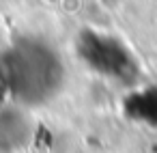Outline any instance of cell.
Segmentation results:
<instances>
[{"label":"cell","instance_id":"obj_1","mask_svg":"<svg viewBox=\"0 0 157 153\" xmlns=\"http://www.w3.org/2000/svg\"><path fill=\"white\" fill-rule=\"evenodd\" d=\"M65 82L58 52L41 39H20L0 50V95L20 106L50 101Z\"/></svg>","mask_w":157,"mask_h":153},{"label":"cell","instance_id":"obj_2","mask_svg":"<svg viewBox=\"0 0 157 153\" xmlns=\"http://www.w3.org/2000/svg\"><path fill=\"white\" fill-rule=\"evenodd\" d=\"M78 54L95 73L114 82L131 84L140 76V67L131 50L112 35L84 30L78 37Z\"/></svg>","mask_w":157,"mask_h":153},{"label":"cell","instance_id":"obj_4","mask_svg":"<svg viewBox=\"0 0 157 153\" xmlns=\"http://www.w3.org/2000/svg\"><path fill=\"white\" fill-rule=\"evenodd\" d=\"M127 112L133 119L157 127V88L153 86L133 93L127 101Z\"/></svg>","mask_w":157,"mask_h":153},{"label":"cell","instance_id":"obj_3","mask_svg":"<svg viewBox=\"0 0 157 153\" xmlns=\"http://www.w3.org/2000/svg\"><path fill=\"white\" fill-rule=\"evenodd\" d=\"M33 136L30 121L20 108L0 110V153H15L28 144Z\"/></svg>","mask_w":157,"mask_h":153}]
</instances>
